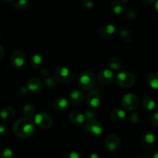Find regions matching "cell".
I'll return each mask as SVG.
<instances>
[{
    "instance_id": "cell-28",
    "label": "cell",
    "mask_w": 158,
    "mask_h": 158,
    "mask_svg": "<svg viewBox=\"0 0 158 158\" xmlns=\"http://www.w3.org/2000/svg\"><path fill=\"white\" fill-rule=\"evenodd\" d=\"M97 115V110H95L94 108H89V109L86 110L84 113V116H85V118L86 120H92L94 119V117H96Z\"/></svg>"
},
{
    "instance_id": "cell-43",
    "label": "cell",
    "mask_w": 158,
    "mask_h": 158,
    "mask_svg": "<svg viewBox=\"0 0 158 158\" xmlns=\"http://www.w3.org/2000/svg\"><path fill=\"white\" fill-rule=\"evenodd\" d=\"M154 8H155L156 10L158 12V0H157V1L155 2V4H154Z\"/></svg>"
},
{
    "instance_id": "cell-21",
    "label": "cell",
    "mask_w": 158,
    "mask_h": 158,
    "mask_svg": "<svg viewBox=\"0 0 158 158\" xmlns=\"http://www.w3.org/2000/svg\"><path fill=\"white\" fill-rule=\"evenodd\" d=\"M110 117L115 121H123L127 117V114L123 110L115 108L110 111Z\"/></svg>"
},
{
    "instance_id": "cell-29",
    "label": "cell",
    "mask_w": 158,
    "mask_h": 158,
    "mask_svg": "<svg viewBox=\"0 0 158 158\" xmlns=\"http://www.w3.org/2000/svg\"><path fill=\"white\" fill-rule=\"evenodd\" d=\"M13 157V151L10 148H5L0 152V158H11Z\"/></svg>"
},
{
    "instance_id": "cell-15",
    "label": "cell",
    "mask_w": 158,
    "mask_h": 158,
    "mask_svg": "<svg viewBox=\"0 0 158 158\" xmlns=\"http://www.w3.org/2000/svg\"><path fill=\"white\" fill-rule=\"evenodd\" d=\"M69 103L64 97H60L55 100L53 103V108L57 112H63L69 107Z\"/></svg>"
},
{
    "instance_id": "cell-18",
    "label": "cell",
    "mask_w": 158,
    "mask_h": 158,
    "mask_svg": "<svg viewBox=\"0 0 158 158\" xmlns=\"http://www.w3.org/2000/svg\"><path fill=\"white\" fill-rule=\"evenodd\" d=\"M68 117H69V121L77 125L83 124L85 122V120H86L84 114H81L80 112H77V111H72V112H70Z\"/></svg>"
},
{
    "instance_id": "cell-4",
    "label": "cell",
    "mask_w": 158,
    "mask_h": 158,
    "mask_svg": "<svg viewBox=\"0 0 158 158\" xmlns=\"http://www.w3.org/2000/svg\"><path fill=\"white\" fill-rule=\"evenodd\" d=\"M74 77V72L72 69L66 66H60L54 72V79L60 83H68Z\"/></svg>"
},
{
    "instance_id": "cell-10",
    "label": "cell",
    "mask_w": 158,
    "mask_h": 158,
    "mask_svg": "<svg viewBox=\"0 0 158 158\" xmlns=\"http://www.w3.org/2000/svg\"><path fill=\"white\" fill-rule=\"evenodd\" d=\"M117 27L113 24L103 25L99 29V34L106 40H111L117 35Z\"/></svg>"
},
{
    "instance_id": "cell-17",
    "label": "cell",
    "mask_w": 158,
    "mask_h": 158,
    "mask_svg": "<svg viewBox=\"0 0 158 158\" xmlns=\"http://www.w3.org/2000/svg\"><path fill=\"white\" fill-rule=\"evenodd\" d=\"M85 98L84 94L79 89H73L69 94V100L73 104H80Z\"/></svg>"
},
{
    "instance_id": "cell-5",
    "label": "cell",
    "mask_w": 158,
    "mask_h": 158,
    "mask_svg": "<svg viewBox=\"0 0 158 158\" xmlns=\"http://www.w3.org/2000/svg\"><path fill=\"white\" fill-rule=\"evenodd\" d=\"M34 123L41 129H49L52 125V120L49 114L39 113L34 117Z\"/></svg>"
},
{
    "instance_id": "cell-41",
    "label": "cell",
    "mask_w": 158,
    "mask_h": 158,
    "mask_svg": "<svg viewBox=\"0 0 158 158\" xmlns=\"http://www.w3.org/2000/svg\"><path fill=\"white\" fill-rule=\"evenodd\" d=\"M151 157H152V158H158V150H157V151H156L155 152H154V154L151 155Z\"/></svg>"
},
{
    "instance_id": "cell-31",
    "label": "cell",
    "mask_w": 158,
    "mask_h": 158,
    "mask_svg": "<svg viewBox=\"0 0 158 158\" xmlns=\"http://www.w3.org/2000/svg\"><path fill=\"white\" fill-rule=\"evenodd\" d=\"M129 120L131 123H137L140 120V115L137 113H131L129 116Z\"/></svg>"
},
{
    "instance_id": "cell-13",
    "label": "cell",
    "mask_w": 158,
    "mask_h": 158,
    "mask_svg": "<svg viewBox=\"0 0 158 158\" xmlns=\"http://www.w3.org/2000/svg\"><path fill=\"white\" fill-rule=\"evenodd\" d=\"M156 142V137L152 133H145L143 134L141 139H140V143L141 146L145 149H151L154 147Z\"/></svg>"
},
{
    "instance_id": "cell-11",
    "label": "cell",
    "mask_w": 158,
    "mask_h": 158,
    "mask_svg": "<svg viewBox=\"0 0 158 158\" xmlns=\"http://www.w3.org/2000/svg\"><path fill=\"white\" fill-rule=\"evenodd\" d=\"M26 61V55L23 51L20 49L14 51L11 56L10 63L13 67L20 68L24 65Z\"/></svg>"
},
{
    "instance_id": "cell-32",
    "label": "cell",
    "mask_w": 158,
    "mask_h": 158,
    "mask_svg": "<svg viewBox=\"0 0 158 158\" xmlns=\"http://www.w3.org/2000/svg\"><path fill=\"white\" fill-rule=\"evenodd\" d=\"M150 122H151V124H153L154 126L158 127V111L157 112L154 113L150 117Z\"/></svg>"
},
{
    "instance_id": "cell-16",
    "label": "cell",
    "mask_w": 158,
    "mask_h": 158,
    "mask_svg": "<svg viewBox=\"0 0 158 158\" xmlns=\"http://www.w3.org/2000/svg\"><path fill=\"white\" fill-rule=\"evenodd\" d=\"M127 6L126 0H114L111 5V9L116 15H120L124 12Z\"/></svg>"
},
{
    "instance_id": "cell-42",
    "label": "cell",
    "mask_w": 158,
    "mask_h": 158,
    "mask_svg": "<svg viewBox=\"0 0 158 158\" xmlns=\"http://www.w3.org/2000/svg\"><path fill=\"white\" fill-rule=\"evenodd\" d=\"M89 157L90 158H99V155L97 154H92L89 155Z\"/></svg>"
},
{
    "instance_id": "cell-30",
    "label": "cell",
    "mask_w": 158,
    "mask_h": 158,
    "mask_svg": "<svg viewBox=\"0 0 158 158\" xmlns=\"http://www.w3.org/2000/svg\"><path fill=\"white\" fill-rule=\"evenodd\" d=\"M45 83H46V87L49 89H52V88L55 87L56 86V82L55 80L52 77H47L45 80Z\"/></svg>"
},
{
    "instance_id": "cell-39",
    "label": "cell",
    "mask_w": 158,
    "mask_h": 158,
    "mask_svg": "<svg viewBox=\"0 0 158 158\" xmlns=\"http://www.w3.org/2000/svg\"><path fill=\"white\" fill-rule=\"evenodd\" d=\"M4 56V50H3V48L0 46V60L3 58Z\"/></svg>"
},
{
    "instance_id": "cell-37",
    "label": "cell",
    "mask_w": 158,
    "mask_h": 158,
    "mask_svg": "<svg viewBox=\"0 0 158 158\" xmlns=\"http://www.w3.org/2000/svg\"><path fill=\"white\" fill-rule=\"evenodd\" d=\"M8 133L7 127L3 124H0V137H4Z\"/></svg>"
},
{
    "instance_id": "cell-1",
    "label": "cell",
    "mask_w": 158,
    "mask_h": 158,
    "mask_svg": "<svg viewBox=\"0 0 158 158\" xmlns=\"http://www.w3.org/2000/svg\"><path fill=\"white\" fill-rule=\"evenodd\" d=\"M35 123L30 117H23L19 119L13 124V132L17 137L27 138L31 137L35 132Z\"/></svg>"
},
{
    "instance_id": "cell-14",
    "label": "cell",
    "mask_w": 158,
    "mask_h": 158,
    "mask_svg": "<svg viewBox=\"0 0 158 158\" xmlns=\"http://www.w3.org/2000/svg\"><path fill=\"white\" fill-rule=\"evenodd\" d=\"M26 87L32 93H40L43 89V83L38 79L31 78L26 83Z\"/></svg>"
},
{
    "instance_id": "cell-8",
    "label": "cell",
    "mask_w": 158,
    "mask_h": 158,
    "mask_svg": "<svg viewBox=\"0 0 158 158\" xmlns=\"http://www.w3.org/2000/svg\"><path fill=\"white\" fill-rule=\"evenodd\" d=\"M120 139L118 135L115 134H110L106 139V148L110 153H116L120 148Z\"/></svg>"
},
{
    "instance_id": "cell-35",
    "label": "cell",
    "mask_w": 158,
    "mask_h": 158,
    "mask_svg": "<svg viewBox=\"0 0 158 158\" xmlns=\"http://www.w3.org/2000/svg\"><path fill=\"white\" fill-rule=\"evenodd\" d=\"M126 15L130 19H134L137 17V12L134 9H128L126 12Z\"/></svg>"
},
{
    "instance_id": "cell-40",
    "label": "cell",
    "mask_w": 158,
    "mask_h": 158,
    "mask_svg": "<svg viewBox=\"0 0 158 158\" xmlns=\"http://www.w3.org/2000/svg\"><path fill=\"white\" fill-rule=\"evenodd\" d=\"M155 1L156 0H143V2L146 3V4H148V5L153 4V3H154Z\"/></svg>"
},
{
    "instance_id": "cell-27",
    "label": "cell",
    "mask_w": 158,
    "mask_h": 158,
    "mask_svg": "<svg viewBox=\"0 0 158 158\" xmlns=\"http://www.w3.org/2000/svg\"><path fill=\"white\" fill-rule=\"evenodd\" d=\"M23 114L27 117H32L35 114V106L31 103L25 105L23 107Z\"/></svg>"
},
{
    "instance_id": "cell-22",
    "label": "cell",
    "mask_w": 158,
    "mask_h": 158,
    "mask_svg": "<svg viewBox=\"0 0 158 158\" xmlns=\"http://www.w3.org/2000/svg\"><path fill=\"white\" fill-rule=\"evenodd\" d=\"M108 66L114 72H120L123 69L121 62L117 58H111L108 61Z\"/></svg>"
},
{
    "instance_id": "cell-23",
    "label": "cell",
    "mask_w": 158,
    "mask_h": 158,
    "mask_svg": "<svg viewBox=\"0 0 158 158\" xmlns=\"http://www.w3.org/2000/svg\"><path fill=\"white\" fill-rule=\"evenodd\" d=\"M142 106L143 109L147 111H152L154 110L156 106L155 101L151 98V97H145L142 100Z\"/></svg>"
},
{
    "instance_id": "cell-34",
    "label": "cell",
    "mask_w": 158,
    "mask_h": 158,
    "mask_svg": "<svg viewBox=\"0 0 158 158\" xmlns=\"http://www.w3.org/2000/svg\"><path fill=\"white\" fill-rule=\"evenodd\" d=\"M28 92L27 87H25V86H21V87L17 89V94L19 95V97H24L25 96H26Z\"/></svg>"
},
{
    "instance_id": "cell-7",
    "label": "cell",
    "mask_w": 158,
    "mask_h": 158,
    "mask_svg": "<svg viewBox=\"0 0 158 158\" xmlns=\"http://www.w3.org/2000/svg\"><path fill=\"white\" fill-rule=\"evenodd\" d=\"M85 129L89 134L94 136H100L104 131L103 124L96 120H89L85 125Z\"/></svg>"
},
{
    "instance_id": "cell-44",
    "label": "cell",
    "mask_w": 158,
    "mask_h": 158,
    "mask_svg": "<svg viewBox=\"0 0 158 158\" xmlns=\"http://www.w3.org/2000/svg\"><path fill=\"white\" fill-rule=\"evenodd\" d=\"M5 2H9V3H12L15 0H4Z\"/></svg>"
},
{
    "instance_id": "cell-26",
    "label": "cell",
    "mask_w": 158,
    "mask_h": 158,
    "mask_svg": "<svg viewBox=\"0 0 158 158\" xmlns=\"http://www.w3.org/2000/svg\"><path fill=\"white\" fill-rule=\"evenodd\" d=\"M120 37L123 41L131 42L132 40V33L129 29L123 28L120 31Z\"/></svg>"
},
{
    "instance_id": "cell-24",
    "label": "cell",
    "mask_w": 158,
    "mask_h": 158,
    "mask_svg": "<svg viewBox=\"0 0 158 158\" xmlns=\"http://www.w3.org/2000/svg\"><path fill=\"white\" fill-rule=\"evenodd\" d=\"M13 7L15 9L19 11L26 10L28 7L29 6V0H15L12 2Z\"/></svg>"
},
{
    "instance_id": "cell-25",
    "label": "cell",
    "mask_w": 158,
    "mask_h": 158,
    "mask_svg": "<svg viewBox=\"0 0 158 158\" xmlns=\"http://www.w3.org/2000/svg\"><path fill=\"white\" fill-rule=\"evenodd\" d=\"M148 82L150 86L154 89H158V73H153L148 77Z\"/></svg>"
},
{
    "instance_id": "cell-38",
    "label": "cell",
    "mask_w": 158,
    "mask_h": 158,
    "mask_svg": "<svg viewBox=\"0 0 158 158\" xmlns=\"http://www.w3.org/2000/svg\"><path fill=\"white\" fill-rule=\"evenodd\" d=\"M48 74H49V70L46 68H41V72H40V75L43 77H47Z\"/></svg>"
},
{
    "instance_id": "cell-33",
    "label": "cell",
    "mask_w": 158,
    "mask_h": 158,
    "mask_svg": "<svg viewBox=\"0 0 158 158\" xmlns=\"http://www.w3.org/2000/svg\"><path fill=\"white\" fill-rule=\"evenodd\" d=\"M82 5H83V7L84 9L89 10L94 7V2L92 0H83Z\"/></svg>"
},
{
    "instance_id": "cell-36",
    "label": "cell",
    "mask_w": 158,
    "mask_h": 158,
    "mask_svg": "<svg viewBox=\"0 0 158 158\" xmlns=\"http://www.w3.org/2000/svg\"><path fill=\"white\" fill-rule=\"evenodd\" d=\"M63 157L64 158H80V154H77V152H74V151H73V152H69L67 153V154H65L64 156H63Z\"/></svg>"
},
{
    "instance_id": "cell-19",
    "label": "cell",
    "mask_w": 158,
    "mask_h": 158,
    "mask_svg": "<svg viewBox=\"0 0 158 158\" xmlns=\"http://www.w3.org/2000/svg\"><path fill=\"white\" fill-rule=\"evenodd\" d=\"M31 64L34 69H40L45 64V60L43 55L40 53H35L31 58Z\"/></svg>"
},
{
    "instance_id": "cell-3",
    "label": "cell",
    "mask_w": 158,
    "mask_h": 158,
    "mask_svg": "<svg viewBox=\"0 0 158 158\" xmlns=\"http://www.w3.org/2000/svg\"><path fill=\"white\" fill-rule=\"evenodd\" d=\"M117 82L121 87L127 89L134 86L136 83L135 76L127 71L121 70L117 76Z\"/></svg>"
},
{
    "instance_id": "cell-12",
    "label": "cell",
    "mask_w": 158,
    "mask_h": 158,
    "mask_svg": "<svg viewBox=\"0 0 158 158\" xmlns=\"http://www.w3.org/2000/svg\"><path fill=\"white\" fill-rule=\"evenodd\" d=\"M86 103L88 106L91 108L98 107L101 103V97H100V93L97 89L92 90L86 96Z\"/></svg>"
},
{
    "instance_id": "cell-20",
    "label": "cell",
    "mask_w": 158,
    "mask_h": 158,
    "mask_svg": "<svg viewBox=\"0 0 158 158\" xmlns=\"http://www.w3.org/2000/svg\"><path fill=\"white\" fill-rule=\"evenodd\" d=\"M15 110L10 106L5 107L0 111V119L3 121H9L15 117Z\"/></svg>"
},
{
    "instance_id": "cell-2",
    "label": "cell",
    "mask_w": 158,
    "mask_h": 158,
    "mask_svg": "<svg viewBox=\"0 0 158 158\" xmlns=\"http://www.w3.org/2000/svg\"><path fill=\"white\" fill-rule=\"evenodd\" d=\"M78 83L80 87L83 90H90L95 86V76L91 71H83L79 77Z\"/></svg>"
},
{
    "instance_id": "cell-9",
    "label": "cell",
    "mask_w": 158,
    "mask_h": 158,
    "mask_svg": "<svg viewBox=\"0 0 158 158\" xmlns=\"http://www.w3.org/2000/svg\"><path fill=\"white\" fill-rule=\"evenodd\" d=\"M115 79V74L110 69H105L100 71L97 77L99 83L102 85H110Z\"/></svg>"
},
{
    "instance_id": "cell-6",
    "label": "cell",
    "mask_w": 158,
    "mask_h": 158,
    "mask_svg": "<svg viewBox=\"0 0 158 158\" xmlns=\"http://www.w3.org/2000/svg\"><path fill=\"white\" fill-rule=\"evenodd\" d=\"M139 97L134 94H127L122 99V105L127 110H134L139 106Z\"/></svg>"
}]
</instances>
